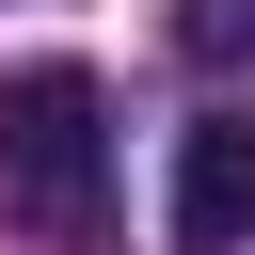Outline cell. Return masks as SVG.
<instances>
[{
    "instance_id": "6da1fadb",
    "label": "cell",
    "mask_w": 255,
    "mask_h": 255,
    "mask_svg": "<svg viewBox=\"0 0 255 255\" xmlns=\"http://www.w3.org/2000/svg\"><path fill=\"white\" fill-rule=\"evenodd\" d=\"M96 191H112V96H96V64H16L0 80V207L48 223V239H80Z\"/></svg>"
},
{
    "instance_id": "7a4b0ae2",
    "label": "cell",
    "mask_w": 255,
    "mask_h": 255,
    "mask_svg": "<svg viewBox=\"0 0 255 255\" xmlns=\"http://www.w3.org/2000/svg\"><path fill=\"white\" fill-rule=\"evenodd\" d=\"M255 239V112H191L175 128V255H239Z\"/></svg>"
},
{
    "instance_id": "3957f363",
    "label": "cell",
    "mask_w": 255,
    "mask_h": 255,
    "mask_svg": "<svg viewBox=\"0 0 255 255\" xmlns=\"http://www.w3.org/2000/svg\"><path fill=\"white\" fill-rule=\"evenodd\" d=\"M175 32H191V48H207V64H223V48H255V0H191V16H175Z\"/></svg>"
}]
</instances>
